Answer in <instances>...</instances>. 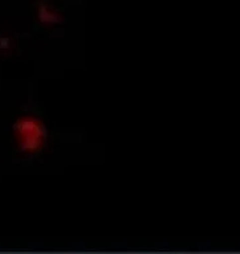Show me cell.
<instances>
[{
    "label": "cell",
    "instance_id": "6da1fadb",
    "mask_svg": "<svg viewBox=\"0 0 240 254\" xmlns=\"http://www.w3.org/2000/svg\"><path fill=\"white\" fill-rule=\"evenodd\" d=\"M15 148L22 156H30L44 149L46 144V128L38 118L33 116H21L13 126Z\"/></svg>",
    "mask_w": 240,
    "mask_h": 254
},
{
    "label": "cell",
    "instance_id": "7a4b0ae2",
    "mask_svg": "<svg viewBox=\"0 0 240 254\" xmlns=\"http://www.w3.org/2000/svg\"><path fill=\"white\" fill-rule=\"evenodd\" d=\"M33 12L36 21L44 28H50L62 21V9H59L51 0H36Z\"/></svg>",
    "mask_w": 240,
    "mask_h": 254
},
{
    "label": "cell",
    "instance_id": "3957f363",
    "mask_svg": "<svg viewBox=\"0 0 240 254\" xmlns=\"http://www.w3.org/2000/svg\"><path fill=\"white\" fill-rule=\"evenodd\" d=\"M16 51H17V42H15V40L9 37L0 36V57L9 58L16 54Z\"/></svg>",
    "mask_w": 240,
    "mask_h": 254
}]
</instances>
